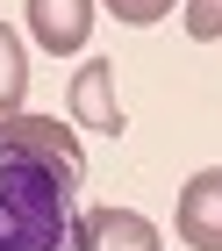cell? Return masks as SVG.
<instances>
[{
    "instance_id": "cell-6",
    "label": "cell",
    "mask_w": 222,
    "mask_h": 251,
    "mask_svg": "<svg viewBox=\"0 0 222 251\" xmlns=\"http://www.w3.org/2000/svg\"><path fill=\"white\" fill-rule=\"evenodd\" d=\"M22 94H29V50H22V36L0 22V122L22 115Z\"/></svg>"
},
{
    "instance_id": "cell-5",
    "label": "cell",
    "mask_w": 222,
    "mask_h": 251,
    "mask_svg": "<svg viewBox=\"0 0 222 251\" xmlns=\"http://www.w3.org/2000/svg\"><path fill=\"white\" fill-rule=\"evenodd\" d=\"M29 36L50 50V58H72L86 50V29H93V0H29Z\"/></svg>"
},
{
    "instance_id": "cell-8",
    "label": "cell",
    "mask_w": 222,
    "mask_h": 251,
    "mask_svg": "<svg viewBox=\"0 0 222 251\" xmlns=\"http://www.w3.org/2000/svg\"><path fill=\"white\" fill-rule=\"evenodd\" d=\"M108 15H115V22H129V29H150V22H165V15H172V0H108Z\"/></svg>"
},
{
    "instance_id": "cell-2",
    "label": "cell",
    "mask_w": 222,
    "mask_h": 251,
    "mask_svg": "<svg viewBox=\"0 0 222 251\" xmlns=\"http://www.w3.org/2000/svg\"><path fill=\"white\" fill-rule=\"evenodd\" d=\"M72 122L93 136H122L129 122H122V100H115V65L108 58H86L72 79Z\"/></svg>"
},
{
    "instance_id": "cell-3",
    "label": "cell",
    "mask_w": 222,
    "mask_h": 251,
    "mask_svg": "<svg viewBox=\"0 0 222 251\" xmlns=\"http://www.w3.org/2000/svg\"><path fill=\"white\" fill-rule=\"evenodd\" d=\"M79 251H165L158 223L136 208H79Z\"/></svg>"
},
{
    "instance_id": "cell-4",
    "label": "cell",
    "mask_w": 222,
    "mask_h": 251,
    "mask_svg": "<svg viewBox=\"0 0 222 251\" xmlns=\"http://www.w3.org/2000/svg\"><path fill=\"white\" fill-rule=\"evenodd\" d=\"M179 237L194 251H222V165H208V173H194L179 187Z\"/></svg>"
},
{
    "instance_id": "cell-7",
    "label": "cell",
    "mask_w": 222,
    "mask_h": 251,
    "mask_svg": "<svg viewBox=\"0 0 222 251\" xmlns=\"http://www.w3.org/2000/svg\"><path fill=\"white\" fill-rule=\"evenodd\" d=\"M186 36L194 43H215L222 36V0H186Z\"/></svg>"
},
{
    "instance_id": "cell-1",
    "label": "cell",
    "mask_w": 222,
    "mask_h": 251,
    "mask_svg": "<svg viewBox=\"0 0 222 251\" xmlns=\"http://www.w3.org/2000/svg\"><path fill=\"white\" fill-rule=\"evenodd\" d=\"M79 165L57 115L0 122V251H79Z\"/></svg>"
}]
</instances>
